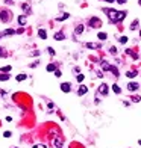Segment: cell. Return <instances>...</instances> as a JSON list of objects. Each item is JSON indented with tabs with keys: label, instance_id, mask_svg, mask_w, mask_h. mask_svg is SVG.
Here are the masks:
<instances>
[{
	"label": "cell",
	"instance_id": "cell-13",
	"mask_svg": "<svg viewBox=\"0 0 141 148\" xmlns=\"http://www.w3.org/2000/svg\"><path fill=\"white\" fill-rule=\"evenodd\" d=\"M3 36H8V35H15L17 33V30H14V29H5V30L2 32Z\"/></svg>",
	"mask_w": 141,
	"mask_h": 148
},
{
	"label": "cell",
	"instance_id": "cell-32",
	"mask_svg": "<svg viewBox=\"0 0 141 148\" xmlns=\"http://www.w3.org/2000/svg\"><path fill=\"white\" fill-rule=\"evenodd\" d=\"M47 51H49V55H50V56H55V50H53L52 47H47Z\"/></svg>",
	"mask_w": 141,
	"mask_h": 148
},
{
	"label": "cell",
	"instance_id": "cell-22",
	"mask_svg": "<svg viewBox=\"0 0 141 148\" xmlns=\"http://www.w3.org/2000/svg\"><path fill=\"white\" fill-rule=\"evenodd\" d=\"M11 69H12L11 65H6V67H2V68H0V71H2V73H9Z\"/></svg>",
	"mask_w": 141,
	"mask_h": 148
},
{
	"label": "cell",
	"instance_id": "cell-19",
	"mask_svg": "<svg viewBox=\"0 0 141 148\" xmlns=\"http://www.w3.org/2000/svg\"><path fill=\"white\" fill-rule=\"evenodd\" d=\"M47 71H49V73H55V71H56V65H55V64H49V65H47Z\"/></svg>",
	"mask_w": 141,
	"mask_h": 148
},
{
	"label": "cell",
	"instance_id": "cell-46",
	"mask_svg": "<svg viewBox=\"0 0 141 148\" xmlns=\"http://www.w3.org/2000/svg\"><path fill=\"white\" fill-rule=\"evenodd\" d=\"M14 148H15V147H14Z\"/></svg>",
	"mask_w": 141,
	"mask_h": 148
},
{
	"label": "cell",
	"instance_id": "cell-33",
	"mask_svg": "<svg viewBox=\"0 0 141 148\" xmlns=\"http://www.w3.org/2000/svg\"><path fill=\"white\" fill-rule=\"evenodd\" d=\"M11 131H5V133H3V136H5V138H11Z\"/></svg>",
	"mask_w": 141,
	"mask_h": 148
},
{
	"label": "cell",
	"instance_id": "cell-31",
	"mask_svg": "<svg viewBox=\"0 0 141 148\" xmlns=\"http://www.w3.org/2000/svg\"><path fill=\"white\" fill-rule=\"evenodd\" d=\"M118 41H120V44H126L127 42V36H121Z\"/></svg>",
	"mask_w": 141,
	"mask_h": 148
},
{
	"label": "cell",
	"instance_id": "cell-28",
	"mask_svg": "<svg viewBox=\"0 0 141 148\" xmlns=\"http://www.w3.org/2000/svg\"><path fill=\"white\" fill-rule=\"evenodd\" d=\"M111 71H112V74H114L115 77H118V76H120V74H118V69L115 68V67H112V65H111Z\"/></svg>",
	"mask_w": 141,
	"mask_h": 148
},
{
	"label": "cell",
	"instance_id": "cell-37",
	"mask_svg": "<svg viewBox=\"0 0 141 148\" xmlns=\"http://www.w3.org/2000/svg\"><path fill=\"white\" fill-rule=\"evenodd\" d=\"M73 71H74V73H79V71H81V68H79V67H74V68H73Z\"/></svg>",
	"mask_w": 141,
	"mask_h": 148
},
{
	"label": "cell",
	"instance_id": "cell-25",
	"mask_svg": "<svg viewBox=\"0 0 141 148\" xmlns=\"http://www.w3.org/2000/svg\"><path fill=\"white\" fill-rule=\"evenodd\" d=\"M126 76H127V79H134V77L136 76V71H127Z\"/></svg>",
	"mask_w": 141,
	"mask_h": 148
},
{
	"label": "cell",
	"instance_id": "cell-36",
	"mask_svg": "<svg viewBox=\"0 0 141 148\" xmlns=\"http://www.w3.org/2000/svg\"><path fill=\"white\" fill-rule=\"evenodd\" d=\"M115 2H117L118 5H124V3H126V0H115Z\"/></svg>",
	"mask_w": 141,
	"mask_h": 148
},
{
	"label": "cell",
	"instance_id": "cell-10",
	"mask_svg": "<svg viewBox=\"0 0 141 148\" xmlns=\"http://www.w3.org/2000/svg\"><path fill=\"white\" fill-rule=\"evenodd\" d=\"M86 92H88V88H86L85 85H81L79 88H77V95H85Z\"/></svg>",
	"mask_w": 141,
	"mask_h": 148
},
{
	"label": "cell",
	"instance_id": "cell-14",
	"mask_svg": "<svg viewBox=\"0 0 141 148\" xmlns=\"http://www.w3.org/2000/svg\"><path fill=\"white\" fill-rule=\"evenodd\" d=\"M38 36L41 39H47V32H45L44 29H38Z\"/></svg>",
	"mask_w": 141,
	"mask_h": 148
},
{
	"label": "cell",
	"instance_id": "cell-5",
	"mask_svg": "<svg viewBox=\"0 0 141 148\" xmlns=\"http://www.w3.org/2000/svg\"><path fill=\"white\" fill-rule=\"evenodd\" d=\"M108 91H109V88H108L106 83H102L99 86V94H100V95H108Z\"/></svg>",
	"mask_w": 141,
	"mask_h": 148
},
{
	"label": "cell",
	"instance_id": "cell-2",
	"mask_svg": "<svg viewBox=\"0 0 141 148\" xmlns=\"http://www.w3.org/2000/svg\"><path fill=\"white\" fill-rule=\"evenodd\" d=\"M11 18H12V12L11 11H0V20H2V23H9L11 21Z\"/></svg>",
	"mask_w": 141,
	"mask_h": 148
},
{
	"label": "cell",
	"instance_id": "cell-15",
	"mask_svg": "<svg viewBox=\"0 0 141 148\" xmlns=\"http://www.w3.org/2000/svg\"><path fill=\"white\" fill-rule=\"evenodd\" d=\"M97 38L100 39V41H106L108 39V33H106V32H99V33H97Z\"/></svg>",
	"mask_w": 141,
	"mask_h": 148
},
{
	"label": "cell",
	"instance_id": "cell-43",
	"mask_svg": "<svg viewBox=\"0 0 141 148\" xmlns=\"http://www.w3.org/2000/svg\"><path fill=\"white\" fill-rule=\"evenodd\" d=\"M138 5H140V6H141V0H138Z\"/></svg>",
	"mask_w": 141,
	"mask_h": 148
},
{
	"label": "cell",
	"instance_id": "cell-30",
	"mask_svg": "<svg viewBox=\"0 0 141 148\" xmlns=\"http://www.w3.org/2000/svg\"><path fill=\"white\" fill-rule=\"evenodd\" d=\"M6 56H8V53L5 51V48L0 47V57H6Z\"/></svg>",
	"mask_w": 141,
	"mask_h": 148
},
{
	"label": "cell",
	"instance_id": "cell-44",
	"mask_svg": "<svg viewBox=\"0 0 141 148\" xmlns=\"http://www.w3.org/2000/svg\"><path fill=\"white\" fill-rule=\"evenodd\" d=\"M138 143H140V145H141V139H140V141H138Z\"/></svg>",
	"mask_w": 141,
	"mask_h": 148
},
{
	"label": "cell",
	"instance_id": "cell-8",
	"mask_svg": "<svg viewBox=\"0 0 141 148\" xmlns=\"http://www.w3.org/2000/svg\"><path fill=\"white\" fill-rule=\"evenodd\" d=\"M53 38H55V41H62V39H65V33H64L62 30H59V32H55Z\"/></svg>",
	"mask_w": 141,
	"mask_h": 148
},
{
	"label": "cell",
	"instance_id": "cell-16",
	"mask_svg": "<svg viewBox=\"0 0 141 148\" xmlns=\"http://www.w3.org/2000/svg\"><path fill=\"white\" fill-rule=\"evenodd\" d=\"M102 69H103V71H111V65L108 64L106 60H103V62H102Z\"/></svg>",
	"mask_w": 141,
	"mask_h": 148
},
{
	"label": "cell",
	"instance_id": "cell-38",
	"mask_svg": "<svg viewBox=\"0 0 141 148\" xmlns=\"http://www.w3.org/2000/svg\"><path fill=\"white\" fill-rule=\"evenodd\" d=\"M5 3H6V5H12L14 2H12V0H5Z\"/></svg>",
	"mask_w": 141,
	"mask_h": 148
},
{
	"label": "cell",
	"instance_id": "cell-24",
	"mask_svg": "<svg viewBox=\"0 0 141 148\" xmlns=\"http://www.w3.org/2000/svg\"><path fill=\"white\" fill-rule=\"evenodd\" d=\"M131 100H132V103H140V101H141V97H140V95H132Z\"/></svg>",
	"mask_w": 141,
	"mask_h": 148
},
{
	"label": "cell",
	"instance_id": "cell-11",
	"mask_svg": "<svg viewBox=\"0 0 141 148\" xmlns=\"http://www.w3.org/2000/svg\"><path fill=\"white\" fill-rule=\"evenodd\" d=\"M84 24H77L76 27H74V35H82L84 33Z\"/></svg>",
	"mask_w": 141,
	"mask_h": 148
},
{
	"label": "cell",
	"instance_id": "cell-12",
	"mask_svg": "<svg viewBox=\"0 0 141 148\" xmlns=\"http://www.w3.org/2000/svg\"><path fill=\"white\" fill-rule=\"evenodd\" d=\"M21 9L24 11V15H29V14H30V12H32L30 6H29L27 3H23V5H21Z\"/></svg>",
	"mask_w": 141,
	"mask_h": 148
},
{
	"label": "cell",
	"instance_id": "cell-35",
	"mask_svg": "<svg viewBox=\"0 0 141 148\" xmlns=\"http://www.w3.org/2000/svg\"><path fill=\"white\" fill-rule=\"evenodd\" d=\"M55 76H56V77H61V76H62V73L59 71V69H56V71H55Z\"/></svg>",
	"mask_w": 141,
	"mask_h": 148
},
{
	"label": "cell",
	"instance_id": "cell-41",
	"mask_svg": "<svg viewBox=\"0 0 141 148\" xmlns=\"http://www.w3.org/2000/svg\"><path fill=\"white\" fill-rule=\"evenodd\" d=\"M106 3H114V0H105Z\"/></svg>",
	"mask_w": 141,
	"mask_h": 148
},
{
	"label": "cell",
	"instance_id": "cell-40",
	"mask_svg": "<svg viewBox=\"0 0 141 148\" xmlns=\"http://www.w3.org/2000/svg\"><path fill=\"white\" fill-rule=\"evenodd\" d=\"M36 65H38V60H36V62H34V64H30V67H32V68H35Z\"/></svg>",
	"mask_w": 141,
	"mask_h": 148
},
{
	"label": "cell",
	"instance_id": "cell-18",
	"mask_svg": "<svg viewBox=\"0 0 141 148\" xmlns=\"http://www.w3.org/2000/svg\"><path fill=\"white\" fill-rule=\"evenodd\" d=\"M68 17H70V14H68V12H64V15L58 17V18H56V21H64V20H67Z\"/></svg>",
	"mask_w": 141,
	"mask_h": 148
},
{
	"label": "cell",
	"instance_id": "cell-27",
	"mask_svg": "<svg viewBox=\"0 0 141 148\" xmlns=\"http://www.w3.org/2000/svg\"><path fill=\"white\" fill-rule=\"evenodd\" d=\"M126 53H127V55H131L132 57H134V59H138V55H136V53H134L132 50H129V48H127V50H126Z\"/></svg>",
	"mask_w": 141,
	"mask_h": 148
},
{
	"label": "cell",
	"instance_id": "cell-45",
	"mask_svg": "<svg viewBox=\"0 0 141 148\" xmlns=\"http://www.w3.org/2000/svg\"><path fill=\"white\" fill-rule=\"evenodd\" d=\"M140 36H141V30H140Z\"/></svg>",
	"mask_w": 141,
	"mask_h": 148
},
{
	"label": "cell",
	"instance_id": "cell-6",
	"mask_svg": "<svg viewBox=\"0 0 141 148\" xmlns=\"http://www.w3.org/2000/svg\"><path fill=\"white\" fill-rule=\"evenodd\" d=\"M61 91L62 92H70V91H71V83H70V82H64V83H61Z\"/></svg>",
	"mask_w": 141,
	"mask_h": 148
},
{
	"label": "cell",
	"instance_id": "cell-4",
	"mask_svg": "<svg viewBox=\"0 0 141 148\" xmlns=\"http://www.w3.org/2000/svg\"><path fill=\"white\" fill-rule=\"evenodd\" d=\"M138 88H140V85L136 83V82H129V83H127V91H129V92L138 91Z\"/></svg>",
	"mask_w": 141,
	"mask_h": 148
},
{
	"label": "cell",
	"instance_id": "cell-21",
	"mask_svg": "<svg viewBox=\"0 0 141 148\" xmlns=\"http://www.w3.org/2000/svg\"><path fill=\"white\" fill-rule=\"evenodd\" d=\"M15 79H17V82H23V80H26V79H27V76H26V74H18V76L15 77Z\"/></svg>",
	"mask_w": 141,
	"mask_h": 148
},
{
	"label": "cell",
	"instance_id": "cell-26",
	"mask_svg": "<svg viewBox=\"0 0 141 148\" xmlns=\"http://www.w3.org/2000/svg\"><path fill=\"white\" fill-rule=\"evenodd\" d=\"M112 91H114L115 94H120V92H121V89H120V86L115 83V85H112Z\"/></svg>",
	"mask_w": 141,
	"mask_h": 148
},
{
	"label": "cell",
	"instance_id": "cell-23",
	"mask_svg": "<svg viewBox=\"0 0 141 148\" xmlns=\"http://www.w3.org/2000/svg\"><path fill=\"white\" fill-rule=\"evenodd\" d=\"M9 74H0V82H6V80H9Z\"/></svg>",
	"mask_w": 141,
	"mask_h": 148
},
{
	"label": "cell",
	"instance_id": "cell-17",
	"mask_svg": "<svg viewBox=\"0 0 141 148\" xmlns=\"http://www.w3.org/2000/svg\"><path fill=\"white\" fill-rule=\"evenodd\" d=\"M86 48H100V44H93V42H86L85 44Z\"/></svg>",
	"mask_w": 141,
	"mask_h": 148
},
{
	"label": "cell",
	"instance_id": "cell-3",
	"mask_svg": "<svg viewBox=\"0 0 141 148\" xmlns=\"http://www.w3.org/2000/svg\"><path fill=\"white\" fill-rule=\"evenodd\" d=\"M88 24L91 27H94V29H99L102 26V20L99 18V17H91L90 18V21H88Z\"/></svg>",
	"mask_w": 141,
	"mask_h": 148
},
{
	"label": "cell",
	"instance_id": "cell-29",
	"mask_svg": "<svg viewBox=\"0 0 141 148\" xmlns=\"http://www.w3.org/2000/svg\"><path fill=\"white\" fill-rule=\"evenodd\" d=\"M84 79H85L84 74H76V80L79 82V83H81V82H84Z\"/></svg>",
	"mask_w": 141,
	"mask_h": 148
},
{
	"label": "cell",
	"instance_id": "cell-1",
	"mask_svg": "<svg viewBox=\"0 0 141 148\" xmlns=\"http://www.w3.org/2000/svg\"><path fill=\"white\" fill-rule=\"evenodd\" d=\"M106 15L109 17V21L111 23H120L126 18V11H114V9H106Z\"/></svg>",
	"mask_w": 141,
	"mask_h": 148
},
{
	"label": "cell",
	"instance_id": "cell-7",
	"mask_svg": "<svg viewBox=\"0 0 141 148\" xmlns=\"http://www.w3.org/2000/svg\"><path fill=\"white\" fill-rule=\"evenodd\" d=\"M62 143H64V139H62V138H59V136L53 138V147H56V148H62Z\"/></svg>",
	"mask_w": 141,
	"mask_h": 148
},
{
	"label": "cell",
	"instance_id": "cell-34",
	"mask_svg": "<svg viewBox=\"0 0 141 148\" xmlns=\"http://www.w3.org/2000/svg\"><path fill=\"white\" fill-rule=\"evenodd\" d=\"M109 51L112 53V55H115V53H117V48H115V47H111V48H109Z\"/></svg>",
	"mask_w": 141,
	"mask_h": 148
},
{
	"label": "cell",
	"instance_id": "cell-20",
	"mask_svg": "<svg viewBox=\"0 0 141 148\" xmlns=\"http://www.w3.org/2000/svg\"><path fill=\"white\" fill-rule=\"evenodd\" d=\"M138 20H134V21H132V24H131V30H136V29H138Z\"/></svg>",
	"mask_w": 141,
	"mask_h": 148
},
{
	"label": "cell",
	"instance_id": "cell-39",
	"mask_svg": "<svg viewBox=\"0 0 141 148\" xmlns=\"http://www.w3.org/2000/svg\"><path fill=\"white\" fill-rule=\"evenodd\" d=\"M23 32H24V29H23V27H20L18 30H17V33H23Z\"/></svg>",
	"mask_w": 141,
	"mask_h": 148
},
{
	"label": "cell",
	"instance_id": "cell-42",
	"mask_svg": "<svg viewBox=\"0 0 141 148\" xmlns=\"http://www.w3.org/2000/svg\"><path fill=\"white\" fill-rule=\"evenodd\" d=\"M2 36H3V33H2V32H0V39H2Z\"/></svg>",
	"mask_w": 141,
	"mask_h": 148
},
{
	"label": "cell",
	"instance_id": "cell-9",
	"mask_svg": "<svg viewBox=\"0 0 141 148\" xmlns=\"http://www.w3.org/2000/svg\"><path fill=\"white\" fill-rule=\"evenodd\" d=\"M17 21L20 26H26V21H27V15H18V18H17Z\"/></svg>",
	"mask_w": 141,
	"mask_h": 148
}]
</instances>
